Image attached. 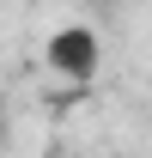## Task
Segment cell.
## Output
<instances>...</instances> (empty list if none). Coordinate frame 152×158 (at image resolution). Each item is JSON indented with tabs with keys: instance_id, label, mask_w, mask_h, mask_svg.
Wrapping results in <instances>:
<instances>
[{
	"instance_id": "6da1fadb",
	"label": "cell",
	"mask_w": 152,
	"mask_h": 158,
	"mask_svg": "<svg viewBox=\"0 0 152 158\" xmlns=\"http://www.w3.org/2000/svg\"><path fill=\"white\" fill-rule=\"evenodd\" d=\"M49 67L85 85V79L97 73V31H91V24H67V31H55V37H49Z\"/></svg>"
}]
</instances>
